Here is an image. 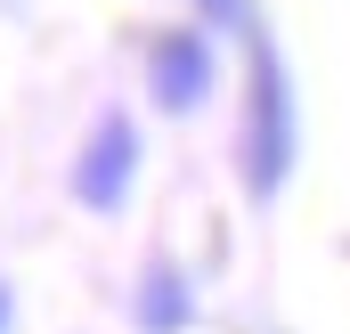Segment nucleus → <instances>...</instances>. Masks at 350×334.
I'll return each mask as SVG.
<instances>
[{"label":"nucleus","mask_w":350,"mask_h":334,"mask_svg":"<svg viewBox=\"0 0 350 334\" xmlns=\"http://www.w3.org/2000/svg\"><path fill=\"white\" fill-rule=\"evenodd\" d=\"M301 164V98H293V66L269 41V25L245 41V114H237V179L253 204H277Z\"/></svg>","instance_id":"f257e3e1"},{"label":"nucleus","mask_w":350,"mask_h":334,"mask_svg":"<svg viewBox=\"0 0 350 334\" xmlns=\"http://www.w3.org/2000/svg\"><path fill=\"white\" fill-rule=\"evenodd\" d=\"M139 74H147V98L155 114H196L212 90H220V33L212 25H155L147 49H139Z\"/></svg>","instance_id":"f03ea898"},{"label":"nucleus","mask_w":350,"mask_h":334,"mask_svg":"<svg viewBox=\"0 0 350 334\" xmlns=\"http://www.w3.org/2000/svg\"><path fill=\"white\" fill-rule=\"evenodd\" d=\"M139 164H147L139 123H131L122 106H106V114L90 123V139L74 147L66 188H74V204H82V212H122V204H131V188H139Z\"/></svg>","instance_id":"7ed1b4c3"},{"label":"nucleus","mask_w":350,"mask_h":334,"mask_svg":"<svg viewBox=\"0 0 350 334\" xmlns=\"http://www.w3.org/2000/svg\"><path fill=\"white\" fill-rule=\"evenodd\" d=\"M131 326L139 334H187L196 326V285L179 261H147L139 285H131Z\"/></svg>","instance_id":"20e7f679"},{"label":"nucleus","mask_w":350,"mask_h":334,"mask_svg":"<svg viewBox=\"0 0 350 334\" xmlns=\"http://www.w3.org/2000/svg\"><path fill=\"white\" fill-rule=\"evenodd\" d=\"M179 8H187L196 25H212L220 41H253V33H261V8H253V0H179Z\"/></svg>","instance_id":"39448f33"},{"label":"nucleus","mask_w":350,"mask_h":334,"mask_svg":"<svg viewBox=\"0 0 350 334\" xmlns=\"http://www.w3.org/2000/svg\"><path fill=\"white\" fill-rule=\"evenodd\" d=\"M0 334H16V294L0 285Z\"/></svg>","instance_id":"423d86ee"}]
</instances>
